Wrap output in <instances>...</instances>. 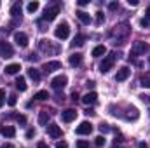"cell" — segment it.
<instances>
[{
  "label": "cell",
  "mask_w": 150,
  "mask_h": 148,
  "mask_svg": "<svg viewBox=\"0 0 150 148\" xmlns=\"http://www.w3.org/2000/svg\"><path fill=\"white\" fill-rule=\"evenodd\" d=\"M103 21H105L103 12H96V26H101V25H103Z\"/></svg>",
  "instance_id": "cell-30"
},
{
  "label": "cell",
  "mask_w": 150,
  "mask_h": 148,
  "mask_svg": "<svg viewBox=\"0 0 150 148\" xmlns=\"http://www.w3.org/2000/svg\"><path fill=\"white\" fill-rule=\"evenodd\" d=\"M47 98H49L47 91H38L37 94H35V99H38V101H45Z\"/></svg>",
  "instance_id": "cell-28"
},
{
  "label": "cell",
  "mask_w": 150,
  "mask_h": 148,
  "mask_svg": "<svg viewBox=\"0 0 150 148\" xmlns=\"http://www.w3.org/2000/svg\"><path fill=\"white\" fill-rule=\"evenodd\" d=\"M40 49H42L44 52H51V54H56V52L59 51L58 47H52V42H51V40H45V38L40 40Z\"/></svg>",
  "instance_id": "cell-11"
},
{
  "label": "cell",
  "mask_w": 150,
  "mask_h": 148,
  "mask_svg": "<svg viewBox=\"0 0 150 148\" xmlns=\"http://www.w3.org/2000/svg\"><path fill=\"white\" fill-rule=\"evenodd\" d=\"M33 136H35V131H33V129H28V131H26V138H28V140H32Z\"/></svg>",
  "instance_id": "cell-39"
},
{
  "label": "cell",
  "mask_w": 150,
  "mask_h": 148,
  "mask_svg": "<svg viewBox=\"0 0 150 148\" xmlns=\"http://www.w3.org/2000/svg\"><path fill=\"white\" fill-rule=\"evenodd\" d=\"M38 7H40V4H38L37 0H33V2H30L28 5H26V11L30 12V14H33V12H37Z\"/></svg>",
  "instance_id": "cell-26"
},
{
  "label": "cell",
  "mask_w": 150,
  "mask_h": 148,
  "mask_svg": "<svg viewBox=\"0 0 150 148\" xmlns=\"http://www.w3.org/2000/svg\"><path fill=\"white\" fill-rule=\"evenodd\" d=\"M84 42H86V35L79 33V35H75L74 42H72V45H74V47H80V45H84Z\"/></svg>",
  "instance_id": "cell-24"
},
{
  "label": "cell",
  "mask_w": 150,
  "mask_h": 148,
  "mask_svg": "<svg viewBox=\"0 0 150 148\" xmlns=\"http://www.w3.org/2000/svg\"><path fill=\"white\" fill-rule=\"evenodd\" d=\"M56 148H68V145H67L65 141H59V143L56 145Z\"/></svg>",
  "instance_id": "cell-41"
},
{
  "label": "cell",
  "mask_w": 150,
  "mask_h": 148,
  "mask_svg": "<svg viewBox=\"0 0 150 148\" xmlns=\"http://www.w3.org/2000/svg\"><path fill=\"white\" fill-rule=\"evenodd\" d=\"M96 101H98V94L96 92H87V94L82 96V103L84 105H94Z\"/></svg>",
  "instance_id": "cell-15"
},
{
  "label": "cell",
  "mask_w": 150,
  "mask_h": 148,
  "mask_svg": "<svg viewBox=\"0 0 150 148\" xmlns=\"http://www.w3.org/2000/svg\"><path fill=\"white\" fill-rule=\"evenodd\" d=\"M149 61H150V56H149Z\"/></svg>",
  "instance_id": "cell-52"
},
{
  "label": "cell",
  "mask_w": 150,
  "mask_h": 148,
  "mask_svg": "<svg viewBox=\"0 0 150 148\" xmlns=\"http://www.w3.org/2000/svg\"><path fill=\"white\" fill-rule=\"evenodd\" d=\"M68 63H70L72 66H80V65H82V54H79V52L72 54L70 59H68Z\"/></svg>",
  "instance_id": "cell-17"
},
{
  "label": "cell",
  "mask_w": 150,
  "mask_h": 148,
  "mask_svg": "<svg viewBox=\"0 0 150 148\" xmlns=\"http://www.w3.org/2000/svg\"><path fill=\"white\" fill-rule=\"evenodd\" d=\"M72 99H74V101H77V99H79V94H77V92H72Z\"/></svg>",
  "instance_id": "cell-47"
},
{
  "label": "cell",
  "mask_w": 150,
  "mask_h": 148,
  "mask_svg": "<svg viewBox=\"0 0 150 148\" xmlns=\"http://www.w3.org/2000/svg\"><path fill=\"white\" fill-rule=\"evenodd\" d=\"M58 14H59V7H58V5H51V7H47L45 12H44V21H52Z\"/></svg>",
  "instance_id": "cell-8"
},
{
  "label": "cell",
  "mask_w": 150,
  "mask_h": 148,
  "mask_svg": "<svg viewBox=\"0 0 150 148\" xmlns=\"http://www.w3.org/2000/svg\"><path fill=\"white\" fill-rule=\"evenodd\" d=\"M140 84H142L143 87H150V75H145V77H142Z\"/></svg>",
  "instance_id": "cell-32"
},
{
  "label": "cell",
  "mask_w": 150,
  "mask_h": 148,
  "mask_svg": "<svg viewBox=\"0 0 150 148\" xmlns=\"http://www.w3.org/2000/svg\"><path fill=\"white\" fill-rule=\"evenodd\" d=\"M127 4L133 5V7H136V5H138V0H127Z\"/></svg>",
  "instance_id": "cell-42"
},
{
  "label": "cell",
  "mask_w": 150,
  "mask_h": 148,
  "mask_svg": "<svg viewBox=\"0 0 150 148\" xmlns=\"http://www.w3.org/2000/svg\"><path fill=\"white\" fill-rule=\"evenodd\" d=\"M138 148H149V145H147V143H140V145H138Z\"/></svg>",
  "instance_id": "cell-49"
},
{
  "label": "cell",
  "mask_w": 150,
  "mask_h": 148,
  "mask_svg": "<svg viewBox=\"0 0 150 148\" xmlns=\"http://www.w3.org/2000/svg\"><path fill=\"white\" fill-rule=\"evenodd\" d=\"M18 103V98H16V94H9V98H7V105L9 106H14Z\"/></svg>",
  "instance_id": "cell-31"
},
{
  "label": "cell",
  "mask_w": 150,
  "mask_h": 148,
  "mask_svg": "<svg viewBox=\"0 0 150 148\" xmlns=\"http://www.w3.org/2000/svg\"><path fill=\"white\" fill-rule=\"evenodd\" d=\"M37 148H49V147H47V145H45L44 141H40V143H38V145H37Z\"/></svg>",
  "instance_id": "cell-45"
},
{
  "label": "cell",
  "mask_w": 150,
  "mask_h": 148,
  "mask_svg": "<svg viewBox=\"0 0 150 148\" xmlns=\"http://www.w3.org/2000/svg\"><path fill=\"white\" fill-rule=\"evenodd\" d=\"M140 25H142V26H143V28H149L150 21H149V19H147V18H143V19H142V21H140Z\"/></svg>",
  "instance_id": "cell-37"
},
{
  "label": "cell",
  "mask_w": 150,
  "mask_h": 148,
  "mask_svg": "<svg viewBox=\"0 0 150 148\" xmlns=\"http://www.w3.org/2000/svg\"><path fill=\"white\" fill-rule=\"evenodd\" d=\"M21 14V2H14L12 7H11V16L12 18H18Z\"/></svg>",
  "instance_id": "cell-20"
},
{
  "label": "cell",
  "mask_w": 150,
  "mask_h": 148,
  "mask_svg": "<svg viewBox=\"0 0 150 148\" xmlns=\"http://www.w3.org/2000/svg\"><path fill=\"white\" fill-rule=\"evenodd\" d=\"M0 56H2L4 59L12 58V56H14V49H12V45L7 44V42H4V40H0Z\"/></svg>",
  "instance_id": "cell-5"
},
{
  "label": "cell",
  "mask_w": 150,
  "mask_h": 148,
  "mask_svg": "<svg viewBox=\"0 0 150 148\" xmlns=\"http://www.w3.org/2000/svg\"><path fill=\"white\" fill-rule=\"evenodd\" d=\"M75 132H77V134H80V136L91 134V132H93V124H91V122H87V120H84V122H80V124H79V127L75 129Z\"/></svg>",
  "instance_id": "cell-6"
},
{
  "label": "cell",
  "mask_w": 150,
  "mask_h": 148,
  "mask_svg": "<svg viewBox=\"0 0 150 148\" xmlns=\"http://www.w3.org/2000/svg\"><path fill=\"white\" fill-rule=\"evenodd\" d=\"M61 118H63V122H74L75 118H77V111L74 110V108H68V110L61 111Z\"/></svg>",
  "instance_id": "cell-13"
},
{
  "label": "cell",
  "mask_w": 150,
  "mask_h": 148,
  "mask_svg": "<svg viewBox=\"0 0 150 148\" xmlns=\"http://www.w3.org/2000/svg\"><path fill=\"white\" fill-rule=\"evenodd\" d=\"M47 134L51 136V138H54V140H58V138H61V127L58 125V124H47Z\"/></svg>",
  "instance_id": "cell-9"
},
{
  "label": "cell",
  "mask_w": 150,
  "mask_h": 148,
  "mask_svg": "<svg viewBox=\"0 0 150 148\" xmlns=\"http://www.w3.org/2000/svg\"><path fill=\"white\" fill-rule=\"evenodd\" d=\"M138 98H140V99H142L143 103H147V105H150V94H145V92H143V94H140Z\"/></svg>",
  "instance_id": "cell-33"
},
{
  "label": "cell",
  "mask_w": 150,
  "mask_h": 148,
  "mask_svg": "<svg viewBox=\"0 0 150 148\" xmlns=\"http://www.w3.org/2000/svg\"><path fill=\"white\" fill-rule=\"evenodd\" d=\"M28 77H30L33 82H38V80H40V73H38V70H35V68H30V70H28Z\"/></svg>",
  "instance_id": "cell-27"
},
{
  "label": "cell",
  "mask_w": 150,
  "mask_h": 148,
  "mask_svg": "<svg viewBox=\"0 0 150 148\" xmlns=\"http://www.w3.org/2000/svg\"><path fill=\"white\" fill-rule=\"evenodd\" d=\"M127 111H129V113L126 115V118H127V120H136V118L140 117V113H138V110H136L134 106H131V108H129Z\"/></svg>",
  "instance_id": "cell-25"
},
{
  "label": "cell",
  "mask_w": 150,
  "mask_h": 148,
  "mask_svg": "<svg viewBox=\"0 0 150 148\" xmlns=\"http://www.w3.org/2000/svg\"><path fill=\"white\" fill-rule=\"evenodd\" d=\"M42 70H44L45 73H52V72H56V70H61V63H59V61H47V63H44Z\"/></svg>",
  "instance_id": "cell-10"
},
{
  "label": "cell",
  "mask_w": 150,
  "mask_h": 148,
  "mask_svg": "<svg viewBox=\"0 0 150 148\" xmlns=\"http://www.w3.org/2000/svg\"><path fill=\"white\" fill-rule=\"evenodd\" d=\"M105 143H107L105 136H96V138H94V145H96V147H105Z\"/></svg>",
  "instance_id": "cell-29"
},
{
  "label": "cell",
  "mask_w": 150,
  "mask_h": 148,
  "mask_svg": "<svg viewBox=\"0 0 150 148\" xmlns=\"http://www.w3.org/2000/svg\"><path fill=\"white\" fill-rule=\"evenodd\" d=\"M86 115H94V111H93L91 108H89V110H86Z\"/></svg>",
  "instance_id": "cell-50"
},
{
  "label": "cell",
  "mask_w": 150,
  "mask_h": 148,
  "mask_svg": "<svg viewBox=\"0 0 150 148\" xmlns=\"http://www.w3.org/2000/svg\"><path fill=\"white\" fill-rule=\"evenodd\" d=\"M14 42H16L19 47H26V45H28V35L23 33V32H16V33H14Z\"/></svg>",
  "instance_id": "cell-12"
},
{
  "label": "cell",
  "mask_w": 150,
  "mask_h": 148,
  "mask_svg": "<svg viewBox=\"0 0 150 148\" xmlns=\"http://www.w3.org/2000/svg\"><path fill=\"white\" fill-rule=\"evenodd\" d=\"M129 73H131V70L127 68V66H122L120 70H117V75H115V80L117 82H124L127 77H129Z\"/></svg>",
  "instance_id": "cell-14"
},
{
  "label": "cell",
  "mask_w": 150,
  "mask_h": 148,
  "mask_svg": "<svg viewBox=\"0 0 150 148\" xmlns=\"http://www.w3.org/2000/svg\"><path fill=\"white\" fill-rule=\"evenodd\" d=\"M108 9H110V11H115V9H119V4H117V2H112V4H108Z\"/></svg>",
  "instance_id": "cell-40"
},
{
  "label": "cell",
  "mask_w": 150,
  "mask_h": 148,
  "mask_svg": "<svg viewBox=\"0 0 150 148\" xmlns=\"http://www.w3.org/2000/svg\"><path fill=\"white\" fill-rule=\"evenodd\" d=\"M4 103H5V91L0 89V108L4 106Z\"/></svg>",
  "instance_id": "cell-35"
},
{
  "label": "cell",
  "mask_w": 150,
  "mask_h": 148,
  "mask_svg": "<svg viewBox=\"0 0 150 148\" xmlns=\"http://www.w3.org/2000/svg\"><path fill=\"white\" fill-rule=\"evenodd\" d=\"M100 131H101V132H110V125H108V124H101V125H100Z\"/></svg>",
  "instance_id": "cell-36"
},
{
  "label": "cell",
  "mask_w": 150,
  "mask_h": 148,
  "mask_svg": "<svg viewBox=\"0 0 150 148\" xmlns=\"http://www.w3.org/2000/svg\"><path fill=\"white\" fill-rule=\"evenodd\" d=\"M16 118H18V122H19V124H26V117H25V115H18Z\"/></svg>",
  "instance_id": "cell-38"
},
{
  "label": "cell",
  "mask_w": 150,
  "mask_h": 148,
  "mask_svg": "<svg viewBox=\"0 0 150 148\" xmlns=\"http://www.w3.org/2000/svg\"><path fill=\"white\" fill-rule=\"evenodd\" d=\"M89 4V0H79V5H87Z\"/></svg>",
  "instance_id": "cell-46"
},
{
  "label": "cell",
  "mask_w": 150,
  "mask_h": 148,
  "mask_svg": "<svg viewBox=\"0 0 150 148\" xmlns=\"http://www.w3.org/2000/svg\"><path fill=\"white\" fill-rule=\"evenodd\" d=\"M112 148H126V147H117V145H113Z\"/></svg>",
  "instance_id": "cell-51"
},
{
  "label": "cell",
  "mask_w": 150,
  "mask_h": 148,
  "mask_svg": "<svg viewBox=\"0 0 150 148\" xmlns=\"http://www.w3.org/2000/svg\"><path fill=\"white\" fill-rule=\"evenodd\" d=\"M107 54V47L105 45H96L94 49H93V56L94 58H101V56H105Z\"/></svg>",
  "instance_id": "cell-18"
},
{
  "label": "cell",
  "mask_w": 150,
  "mask_h": 148,
  "mask_svg": "<svg viewBox=\"0 0 150 148\" xmlns=\"http://www.w3.org/2000/svg\"><path fill=\"white\" fill-rule=\"evenodd\" d=\"M2 134L5 138H14L16 136V129L12 125H5V127H2Z\"/></svg>",
  "instance_id": "cell-19"
},
{
  "label": "cell",
  "mask_w": 150,
  "mask_h": 148,
  "mask_svg": "<svg viewBox=\"0 0 150 148\" xmlns=\"http://www.w3.org/2000/svg\"><path fill=\"white\" fill-rule=\"evenodd\" d=\"M129 33H131V28L127 25H117V26H113V30L110 32V37L113 38V44L122 45L127 40Z\"/></svg>",
  "instance_id": "cell-1"
},
{
  "label": "cell",
  "mask_w": 150,
  "mask_h": 148,
  "mask_svg": "<svg viewBox=\"0 0 150 148\" xmlns=\"http://www.w3.org/2000/svg\"><path fill=\"white\" fill-rule=\"evenodd\" d=\"M47 122H49V113H47V110H42L38 113V124L40 125H47Z\"/></svg>",
  "instance_id": "cell-23"
},
{
  "label": "cell",
  "mask_w": 150,
  "mask_h": 148,
  "mask_svg": "<svg viewBox=\"0 0 150 148\" xmlns=\"http://www.w3.org/2000/svg\"><path fill=\"white\" fill-rule=\"evenodd\" d=\"M63 99H65V96H63V94H58V96H56V101H58V103H61Z\"/></svg>",
  "instance_id": "cell-43"
},
{
  "label": "cell",
  "mask_w": 150,
  "mask_h": 148,
  "mask_svg": "<svg viewBox=\"0 0 150 148\" xmlns=\"http://www.w3.org/2000/svg\"><path fill=\"white\" fill-rule=\"evenodd\" d=\"M115 59H117V54H115V52H110L108 56H105L103 61L100 63V72H101V73H108V72L113 68Z\"/></svg>",
  "instance_id": "cell-2"
},
{
  "label": "cell",
  "mask_w": 150,
  "mask_h": 148,
  "mask_svg": "<svg viewBox=\"0 0 150 148\" xmlns=\"http://www.w3.org/2000/svg\"><path fill=\"white\" fill-rule=\"evenodd\" d=\"M0 148H14V145L12 143H5V145H2Z\"/></svg>",
  "instance_id": "cell-44"
},
{
  "label": "cell",
  "mask_w": 150,
  "mask_h": 148,
  "mask_svg": "<svg viewBox=\"0 0 150 148\" xmlns=\"http://www.w3.org/2000/svg\"><path fill=\"white\" fill-rule=\"evenodd\" d=\"M145 18H147V19L150 21V7L147 9V11H145Z\"/></svg>",
  "instance_id": "cell-48"
},
{
  "label": "cell",
  "mask_w": 150,
  "mask_h": 148,
  "mask_svg": "<svg viewBox=\"0 0 150 148\" xmlns=\"http://www.w3.org/2000/svg\"><path fill=\"white\" fill-rule=\"evenodd\" d=\"M19 70H21V65L19 63H11V65L5 66V73H9V75L19 73Z\"/></svg>",
  "instance_id": "cell-16"
},
{
  "label": "cell",
  "mask_w": 150,
  "mask_h": 148,
  "mask_svg": "<svg viewBox=\"0 0 150 148\" xmlns=\"http://www.w3.org/2000/svg\"><path fill=\"white\" fill-rule=\"evenodd\" d=\"M150 51V45L149 44H145V42H136L134 45H133V49H131V56H143L145 52H149ZM129 56V58H131Z\"/></svg>",
  "instance_id": "cell-4"
},
{
  "label": "cell",
  "mask_w": 150,
  "mask_h": 148,
  "mask_svg": "<svg viewBox=\"0 0 150 148\" xmlns=\"http://www.w3.org/2000/svg\"><path fill=\"white\" fill-rule=\"evenodd\" d=\"M67 82H68V78H67L65 75H58V77H54V78L51 80V85H52V89L59 91V89H63V87L67 85Z\"/></svg>",
  "instance_id": "cell-7"
},
{
  "label": "cell",
  "mask_w": 150,
  "mask_h": 148,
  "mask_svg": "<svg viewBox=\"0 0 150 148\" xmlns=\"http://www.w3.org/2000/svg\"><path fill=\"white\" fill-rule=\"evenodd\" d=\"M77 18H79L84 25H89V23H91V16H89L87 12H84V11H77Z\"/></svg>",
  "instance_id": "cell-21"
},
{
  "label": "cell",
  "mask_w": 150,
  "mask_h": 148,
  "mask_svg": "<svg viewBox=\"0 0 150 148\" xmlns=\"http://www.w3.org/2000/svg\"><path fill=\"white\" fill-rule=\"evenodd\" d=\"M77 148H89V143L84 141V140H79L77 141Z\"/></svg>",
  "instance_id": "cell-34"
},
{
  "label": "cell",
  "mask_w": 150,
  "mask_h": 148,
  "mask_svg": "<svg viewBox=\"0 0 150 148\" xmlns=\"http://www.w3.org/2000/svg\"><path fill=\"white\" fill-rule=\"evenodd\" d=\"M14 84H16V89H18V91H21V92L26 91V80H25V77H18Z\"/></svg>",
  "instance_id": "cell-22"
},
{
  "label": "cell",
  "mask_w": 150,
  "mask_h": 148,
  "mask_svg": "<svg viewBox=\"0 0 150 148\" xmlns=\"http://www.w3.org/2000/svg\"><path fill=\"white\" fill-rule=\"evenodd\" d=\"M54 35H56V38H59V40H67V38L70 37V26H68V23L58 25L56 30H54Z\"/></svg>",
  "instance_id": "cell-3"
}]
</instances>
